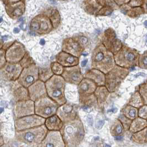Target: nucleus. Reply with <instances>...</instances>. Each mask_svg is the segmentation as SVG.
<instances>
[{"mask_svg": "<svg viewBox=\"0 0 147 147\" xmlns=\"http://www.w3.org/2000/svg\"><path fill=\"white\" fill-rule=\"evenodd\" d=\"M146 76V74L144 73H140L137 74L135 77H137V76Z\"/></svg>", "mask_w": 147, "mask_h": 147, "instance_id": "obj_52", "label": "nucleus"}, {"mask_svg": "<svg viewBox=\"0 0 147 147\" xmlns=\"http://www.w3.org/2000/svg\"><path fill=\"white\" fill-rule=\"evenodd\" d=\"M41 13H43L49 18L51 22H52L54 30H57L59 28L61 24V16L59 11L56 8H45Z\"/></svg>", "mask_w": 147, "mask_h": 147, "instance_id": "obj_24", "label": "nucleus"}, {"mask_svg": "<svg viewBox=\"0 0 147 147\" xmlns=\"http://www.w3.org/2000/svg\"><path fill=\"white\" fill-rule=\"evenodd\" d=\"M62 51L69 54L75 57L79 58L85 50L74 39L67 38L62 43Z\"/></svg>", "mask_w": 147, "mask_h": 147, "instance_id": "obj_18", "label": "nucleus"}, {"mask_svg": "<svg viewBox=\"0 0 147 147\" xmlns=\"http://www.w3.org/2000/svg\"><path fill=\"white\" fill-rule=\"evenodd\" d=\"M118 119L122 123V125H123V127H124V129H125V132L129 131L132 121H131V120L129 119L128 118L125 117V116H124L122 114H121L119 115V116L118 117Z\"/></svg>", "mask_w": 147, "mask_h": 147, "instance_id": "obj_41", "label": "nucleus"}, {"mask_svg": "<svg viewBox=\"0 0 147 147\" xmlns=\"http://www.w3.org/2000/svg\"><path fill=\"white\" fill-rule=\"evenodd\" d=\"M60 132L65 147H78L85 138L84 126L79 116L73 121L64 123Z\"/></svg>", "mask_w": 147, "mask_h": 147, "instance_id": "obj_1", "label": "nucleus"}, {"mask_svg": "<svg viewBox=\"0 0 147 147\" xmlns=\"http://www.w3.org/2000/svg\"><path fill=\"white\" fill-rule=\"evenodd\" d=\"M24 147V146H21V147Z\"/></svg>", "mask_w": 147, "mask_h": 147, "instance_id": "obj_59", "label": "nucleus"}, {"mask_svg": "<svg viewBox=\"0 0 147 147\" xmlns=\"http://www.w3.org/2000/svg\"><path fill=\"white\" fill-rule=\"evenodd\" d=\"M103 6L100 3L99 0H88L82 1V7L88 15L95 16Z\"/></svg>", "mask_w": 147, "mask_h": 147, "instance_id": "obj_25", "label": "nucleus"}, {"mask_svg": "<svg viewBox=\"0 0 147 147\" xmlns=\"http://www.w3.org/2000/svg\"><path fill=\"white\" fill-rule=\"evenodd\" d=\"M129 74V69L115 65L108 73L105 74V86L110 93L116 92Z\"/></svg>", "mask_w": 147, "mask_h": 147, "instance_id": "obj_6", "label": "nucleus"}, {"mask_svg": "<svg viewBox=\"0 0 147 147\" xmlns=\"http://www.w3.org/2000/svg\"><path fill=\"white\" fill-rule=\"evenodd\" d=\"M5 5L7 15L11 19L16 20L22 17L26 12V4L24 0L2 1Z\"/></svg>", "mask_w": 147, "mask_h": 147, "instance_id": "obj_12", "label": "nucleus"}, {"mask_svg": "<svg viewBox=\"0 0 147 147\" xmlns=\"http://www.w3.org/2000/svg\"><path fill=\"white\" fill-rule=\"evenodd\" d=\"M98 86L93 81L85 78L78 85L79 102L82 106H86L91 100Z\"/></svg>", "mask_w": 147, "mask_h": 147, "instance_id": "obj_9", "label": "nucleus"}, {"mask_svg": "<svg viewBox=\"0 0 147 147\" xmlns=\"http://www.w3.org/2000/svg\"><path fill=\"white\" fill-rule=\"evenodd\" d=\"M30 100L35 102L38 99L47 95L45 83L38 80L28 88Z\"/></svg>", "mask_w": 147, "mask_h": 147, "instance_id": "obj_21", "label": "nucleus"}, {"mask_svg": "<svg viewBox=\"0 0 147 147\" xmlns=\"http://www.w3.org/2000/svg\"><path fill=\"white\" fill-rule=\"evenodd\" d=\"M13 96L16 102L30 100L28 88L20 86L13 91Z\"/></svg>", "mask_w": 147, "mask_h": 147, "instance_id": "obj_32", "label": "nucleus"}, {"mask_svg": "<svg viewBox=\"0 0 147 147\" xmlns=\"http://www.w3.org/2000/svg\"><path fill=\"white\" fill-rule=\"evenodd\" d=\"M7 63L6 59V50L4 49H0V70H1Z\"/></svg>", "mask_w": 147, "mask_h": 147, "instance_id": "obj_43", "label": "nucleus"}, {"mask_svg": "<svg viewBox=\"0 0 147 147\" xmlns=\"http://www.w3.org/2000/svg\"><path fill=\"white\" fill-rule=\"evenodd\" d=\"M3 45H4V43L3 40L1 39V38H0V49H2L3 48Z\"/></svg>", "mask_w": 147, "mask_h": 147, "instance_id": "obj_51", "label": "nucleus"}, {"mask_svg": "<svg viewBox=\"0 0 147 147\" xmlns=\"http://www.w3.org/2000/svg\"><path fill=\"white\" fill-rule=\"evenodd\" d=\"M55 59L56 61L64 67L77 66L79 64V58L63 51L57 54Z\"/></svg>", "mask_w": 147, "mask_h": 147, "instance_id": "obj_22", "label": "nucleus"}, {"mask_svg": "<svg viewBox=\"0 0 147 147\" xmlns=\"http://www.w3.org/2000/svg\"><path fill=\"white\" fill-rule=\"evenodd\" d=\"M118 8L114 1H106L105 5L101 8L96 16H107L110 15L115 9Z\"/></svg>", "mask_w": 147, "mask_h": 147, "instance_id": "obj_31", "label": "nucleus"}, {"mask_svg": "<svg viewBox=\"0 0 147 147\" xmlns=\"http://www.w3.org/2000/svg\"><path fill=\"white\" fill-rule=\"evenodd\" d=\"M144 25L146 27V28H147V21H146L145 22H144Z\"/></svg>", "mask_w": 147, "mask_h": 147, "instance_id": "obj_56", "label": "nucleus"}, {"mask_svg": "<svg viewBox=\"0 0 147 147\" xmlns=\"http://www.w3.org/2000/svg\"><path fill=\"white\" fill-rule=\"evenodd\" d=\"M30 29V32L39 36L48 34L54 30L49 18L42 13L37 15L31 20Z\"/></svg>", "mask_w": 147, "mask_h": 147, "instance_id": "obj_8", "label": "nucleus"}, {"mask_svg": "<svg viewBox=\"0 0 147 147\" xmlns=\"http://www.w3.org/2000/svg\"><path fill=\"white\" fill-rule=\"evenodd\" d=\"M101 40L106 49L113 55L117 53L123 46L122 42L117 38L115 31L111 28L104 32Z\"/></svg>", "mask_w": 147, "mask_h": 147, "instance_id": "obj_11", "label": "nucleus"}, {"mask_svg": "<svg viewBox=\"0 0 147 147\" xmlns=\"http://www.w3.org/2000/svg\"><path fill=\"white\" fill-rule=\"evenodd\" d=\"M120 8L122 13L131 18H137L140 15L144 14V11L142 7H131L127 4Z\"/></svg>", "mask_w": 147, "mask_h": 147, "instance_id": "obj_29", "label": "nucleus"}, {"mask_svg": "<svg viewBox=\"0 0 147 147\" xmlns=\"http://www.w3.org/2000/svg\"><path fill=\"white\" fill-rule=\"evenodd\" d=\"M1 123H0V134H1Z\"/></svg>", "mask_w": 147, "mask_h": 147, "instance_id": "obj_58", "label": "nucleus"}, {"mask_svg": "<svg viewBox=\"0 0 147 147\" xmlns=\"http://www.w3.org/2000/svg\"><path fill=\"white\" fill-rule=\"evenodd\" d=\"M39 67L36 64L23 69L21 74L17 80L18 84L28 88L33 84L39 80Z\"/></svg>", "mask_w": 147, "mask_h": 147, "instance_id": "obj_14", "label": "nucleus"}, {"mask_svg": "<svg viewBox=\"0 0 147 147\" xmlns=\"http://www.w3.org/2000/svg\"><path fill=\"white\" fill-rule=\"evenodd\" d=\"M35 114L34 102L25 100L16 102L14 109V115L16 119Z\"/></svg>", "mask_w": 147, "mask_h": 147, "instance_id": "obj_16", "label": "nucleus"}, {"mask_svg": "<svg viewBox=\"0 0 147 147\" xmlns=\"http://www.w3.org/2000/svg\"><path fill=\"white\" fill-rule=\"evenodd\" d=\"M110 94V92L105 86H98L97 88L94 92V95L97 100V106L100 109H102L103 107V105L106 102Z\"/></svg>", "mask_w": 147, "mask_h": 147, "instance_id": "obj_27", "label": "nucleus"}, {"mask_svg": "<svg viewBox=\"0 0 147 147\" xmlns=\"http://www.w3.org/2000/svg\"></svg>", "mask_w": 147, "mask_h": 147, "instance_id": "obj_62", "label": "nucleus"}, {"mask_svg": "<svg viewBox=\"0 0 147 147\" xmlns=\"http://www.w3.org/2000/svg\"><path fill=\"white\" fill-rule=\"evenodd\" d=\"M20 64L22 66L23 69L28 67L29 66L35 65L36 63L34 61V60L31 57L30 55V53L28 52H27L25 54L24 57L23 58V59L20 61Z\"/></svg>", "mask_w": 147, "mask_h": 147, "instance_id": "obj_38", "label": "nucleus"}, {"mask_svg": "<svg viewBox=\"0 0 147 147\" xmlns=\"http://www.w3.org/2000/svg\"><path fill=\"white\" fill-rule=\"evenodd\" d=\"M39 80L46 82L54 75L50 67H39Z\"/></svg>", "mask_w": 147, "mask_h": 147, "instance_id": "obj_36", "label": "nucleus"}, {"mask_svg": "<svg viewBox=\"0 0 147 147\" xmlns=\"http://www.w3.org/2000/svg\"><path fill=\"white\" fill-rule=\"evenodd\" d=\"M84 49H86L90 45V40L83 33L75 34L72 37Z\"/></svg>", "mask_w": 147, "mask_h": 147, "instance_id": "obj_37", "label": "nucleus"}, {"mask_svg": "<svg viewBox=\"0 0 147 147\" xmlns=\"http://www.w3.org/2000/svg\"><path fill=\"white\" fill-rule=\"evenodd\" d=\"M23 70V67L20 63L12 64L7 63L1 70L4 78L8 81H17Z\"/></svg>", "mask_w": 147, "mask_h": 147, "instance_id": "obj_20", "label": "nucleus"}, {"mask_svg": "<svg viewBox=\"0 0 147 147\" xmlns=\"http://www.w3.org/2000/svg\"><path fill=\"white\" fill-rule=\"evenodd\" d=\"M140 56L138 51L123 45L122 48L114 54V59L116 65L129 69L135 66H138Z\"/></svg>", "mask_w": 147, "mask_h": 147, "instance_id": "obj_5", "label": "nucleus"}, {"mask_svg": "<svg viewBox=\"0 0 147 147\" xmlns=\"http://www.w3.org/2000/svg\"><path fill=\"white\" fill-rule=\"evenodd\" d=\"M128 105L138 109H139L140 107L144 105L143 100L142 96L140 95L138 91H136L131 96L129 100Z\"/></svg>", "mask_w": 147, "mask_h": 147, "instance_id": "obj_35", "label": "nucleus"}, {"mask_svg": "<svg viewBox=\"0 0 147 147\" xmlns=\"http://www.w3.org/2000/svg\"><path fill=\"white\" fill-rule=\"evenodd\" d=\"M47 95L60 106L67 103L65 90L66 82L61 76L54 75L45 82Z\"/></svg>", "mask_w": 147, "mask_h": 147, "instance_id": "obj_3", "label": "nucleus"}, {"mask_svg": "<svg viewBox=\"0 0 147 147\" xmlns=\"http://www.w3.org/2000/svg\"><path fill=\"white\" fill-rule=\"evenodd\" d=\"M2 21H3V19H2V17H0V23H1Z\"/></svg>", "mask_w": 147, "mask_h": 147, "instance_id": "obj_57", "label": "nucleus"}, {"mask_svg": "<svg viewBox=\"0 0 147 147\" xmlns=\"http://www.w3.org/2000/svg\"><path fill=\"white\" fill-rule=\"evenodd\" d=\"M40 44H41L42 45H44L45 43V41L43 39H41L40 40Z\"/></svg>", "mask_w": 147, "mask_h": 147, "instance_id": "obj_53", "label": "nucleus"}, {"mask_svg": "<svg viewBox=\"0 0 147 147\" xmlns=\"http://www.w3.org/2000/svg\"><path fill=\"white\" fill-rule=\"evenodd\" d=\"M131 140L133 143L140 145L147 144V127L138 132L133 133Z\"/></svg>", "mask_w": 147, "mask_h": 147, "instance_id": "obj_34", "label": "nucleus"}, {"mask_svg": "<svg viewBox=\"0 0 147 147\" xmlns=\"http://www.w3.org/2000/svg\"><path fill=\"white\" fill-rule=\"evenodd\" d=\"M38 147H65V145L60 131H48Z\"/></svg>", "mask_w": 147, "mask_h": 147, "instance_id": "obj_17", "label": "nucleus"}, {"mask_svg": "<svg viewBox=\"0 0 147 147\" xmlns=\"http://www.w3.org/2000/svg\"><path fill=\"white\" fill-rule=\"evenodd\" d=\"M79 65L64 67L62 78L66 83L78 85L84 79Z\"/></svg>", "mask_w": 147, "mask_h": 147, "instance_id": "obj_15", "label": "nucleus"}, {"mask_svg": "<svg viewBox=\"0 0 147 147\" xmlns=\"http://www.w3.org/2000/svg\"><path fill=\"white\" fill-rule=\"evenodd\" d=\"M27 52L23 44L15 40L6 50V61L9 63H20Z\"/></svg>", "mask_w": 147, "mask_h": 147, "instance_id": "obj_13", "label": "nucleus"}, {"mask_svg": "<svg viewBox=\"0 0 147 147\" xmlns=\"http://www.w3.org/2000/svg\"><path fill=\"white\" fill-rule=\"evenodd\" d=\"M45 119L34 114L23 117L17 118L15 120L16 131H22L45 124Z\"/></svg>", "mask_w": 147, "mask_h": 147, "instance_id": "obj_10", "label": "nucleus"}, {"mask_svg": "<svg viewBox=\"0 0 147 147\" xmlns=\"http://www.w3.org/2000/svg\"><path fill=\"white\" fill-rule=\"evenodd\" d=\"M35 114L47 119L57 114L59 105L48 95L38 99L34 102Z\"/></svg>", "mask_w": 147, "mask_h": 147, "instance_id": "obj_7", "label": "nucleus"}, {"mask_svg": "<svg viewBox=\"0 0 147 147\" xmlns=\"http://www.w3.org/2000/svg\"><path fill=\"white\" fill-rule=\"evenodd\" d=\"M144 0H129L127 5L131 7H142L143 4Z\"/></svg>", "mask_w": 147, "mask_h": 147, "instance_id": "obj_45", "label": "nucleus"}, {"mask_svg": "<svg viewBox=\"0 0 147 147\" xmlns=\"http://www.w3.org/2000/svg\"><path fill=\"white\" fill-rule=\"evenodd\" d=\"M84 76L85 78H87L94 81L97 86H105V74L100 70L91 69L86 71Z\"/></svg>", "mask_w": 147, "mask_h": 147, "instance_id": "obj_23", "label": "nucleus"}, {"mask_svg": "<svg viewBox=\"0 0 147 147\" xmlns=\"http://www.w3.org/2000/svg\"><path fill=\"white\" fill-rule=\"evenodd\" d=\"M121 114L123 115L129 119L133 121L138 117V109L129 105H126L121 110Z\"/></svg>", "mask_w": 147, "mask_h": 147, "instance_id": "obj_33", "label": "nucleus"}, {"mask_svg": "<svg viewBox=\"0 0 147 147\" xmlns=\"http://www.w3.org/2000/svg\"><path fill=\"white\" fill-rule=\"evenodd\" d=\"M142 7H143L144 11V13L147 14V0H144L143 4Z\"/></svg>", "mask_w": 147, "mask_h": 147, "instance_id": "obj_48", "label": "nucleus"}, {"mask_svg": "<svg viewBox=\"0 0 147 147\" xmlns=\"http://www.w3.org/2000/svg\"></svg>", "mask_w": 147, "mask_h": 147, "instance_id": "obj_61", "label": "nucleus"}, {"mask_svg": "<svg viewBox=\"0 0 147 147\" xmlns=\"http://www.w3.org/2000/svg\"><path fill=\"white\" fill-rule=\"evenodd\" d=\"M63 125V122L57 115L45 119L44 124L49 131H60Z\"/></svg>", "mask_w": 147, "mask_h": 147, "instance_id": "obj_26", "label": "nucleus"}, {"mask_svg": "<svg viewBox=\"0 0 147 147\" xmlns=\"http://www.w3.org/2000/svg\"><path fill=\"white\" fill-rule=\"evenodd\" d=\"M116 65L114 55L109 52L102 43L98 44L94 49L91 56V67L108 73Z\"/></svg>", "mask_w": 147, "mask_h": 147, "instance_id": "obj_2", "label": "nucleus"}, {"mask_svg": "<svg viewBox=\"0 0 147 147\" xmlns=\"http://www.w3.org/2000/svg\"><path fill=\"white\" fill-rule=\"evenodd\" d=\"M50 67L54 74V75L61 76L62 74L63 73L64 67L61 65L57 61H53L51 63Z\"/></svg>", "mask_w": 147, "mask_h": 147, "instance_id": "obj_39", "label": "nucleus"}, {"mask_svg": "<svg viewBox=\"0 0 147 147\" xmlns=\"http://www.w3.org/2000/svg\"><path fill=\"white\" fill-rule=\"evenodd\" d=\"M48 131L44 125L22 131H16L15 140L28 146L39 147Z\"/></svg>", "mask_w": 147, "mask_h": 147, "instance_id": "obj_4", "label": "nucleus"}, {"mask_svg": "<svg viewBox=\"0 0 147 147\" xmlns=\"http://www.w3.org/2000/svg\"><path fill=\"white\" fill-rule=\"evenodd\" d=\"M88 59H85L82 62H81V66L82 67H85V66L86 65L87 63H88Z\"/></svg>", "mask_w": 147, "mask_h": 147, "instance_id": "obj_50", "label": "nucleus"}, {"mask_svg": "<svg viewBox=\"0 0 147 147\" xmlns=\"http://www.w3.org/2000/svg\"><path fill=\"white\" fill-rule=\"evenodd\" d=\"M138 66L141 69H147V51L140 54Z\"/></svg>", "mask_w": 147, "mask_h": 147, "instance_id": "obj_42", "label": "nucleus"}, {"mask_svg": "<svg viewBox=\"0 0 147 147\" xmlns=\"http://www.w3.org/2000/svg\"><path fill=\"white\" fill-rule=\"evenodd\" d=\"M104 124H105V121H99L97 122V123L96 124V128L98 129H101L104 125Z\"/></svg>", "mask_w": 147, "mask_h": 147, "instance_id": "obj_47", "label": "nucleus"}, {"mask_svg": "<svg viewBox=\"0 0 147 147\" xmlns=\"http://www.w3.org/2000/svg\"><path fill=\"white\" fill-rule=\"evenodd\" d=\"M13 32H14L15 33H19V32H20V30H19L18 28H15L14 30H13Z\"/></svg>", "mask_w": 147, "mask_h": 147, "instance_id": "obj_54", "label": "nucleus"}, {"mask_svg": "<svg viewBox=\"0 0 147 147\" xmlns=\"http://www.w3.org/2000/svg\"><path fill=\"white\" fill-rule=\"evenodd\" d=\"M146 43H147V42H146Z\"/></svg>", "mask_w": 147, "mask_h": 147, "instance_id": "obj_60", "label": "nucleus"}, {"mask_svg": "<svg viewBox=\"0 0 147 147\" xmlns=\"http://www.w3.org/2000/svg\"><path fill=\"white\" fill-rule=\"evenodd\" d=\"M56 115L63 123L73 121L78 116V111L75 107L67 103L59 106Z\"/></svg>", "mask_w": 147, "mask_h": 147, "instance_id": "obj_19", "label": "nucleus"}, {"mask_svg": "<svg viewBox=\"0 0 147 147\" xmlns=\"http://www.w3.org/2000/svg\"><path fill=\"white\" fill-rule=\"evenodd\" d=\"M138 92L143 100L144 105H147V82L140 85Z\"/></svg>", "mask_w": 147, "mask_h": 147, "instance_id": "obj_40", "label": "nucleus"}, {"mask_svg": "<svg viewBox=\"0 0 147 147\" xmlns=\"http://www.w3.org/2000/svg\"><path fill=\"white\" fill-rule=\"evenodd\" d=\"M146 127H147V120L138 117L132 121L129 131L133 134L140 132Z\"/></svg>", "mask_w": 147, "mask_h": 147, "instance_id": "obj_30", "label": "nucleus"}, {"mask_svg": "<svg viewBox=\"0 0 147 147\" xmlns=\"http://www.w3.org/2000/svg\"><path fill=\"white\" fill-rule=\"evenodd\" d=\"M11 147L9 145V144L8 143H5L4 145H3L2 147Z\"/></svg>", "mask_w": 147, "mask_h": 147, "instance_id": "obj_55", "label": "nucleus"}, {"mask_svg": "<svg viewBox=\"0 0 147 147\" xmlns=\"http://www.w3.org/2000/svg\"><path fill=\"white\" fill-rule=\"evenodd\" d=\"M111 134L116 139L118 138H122L125 132L124 127L121 121L117 118L113 121L110 127Z\"/></svg>", "mask_w": 147, "mask_h": 147, "instance_id": "obj_28", "label": "nucleus"}, {"mask_svg": "<svg viewBox=\"0 0 147 147\" xmlns=\"http://www.w3.org/2000/svg\"><path fill=\"white\" fill-rule=\"evenodd\" d=\"M114 1L118 7H121L125 5L128 4V2H129V0H116Z\"/></svg>", "mask_w": 147, "mask_h": 147, "instance_id": "obj_46", "label": "nucleus"}, {"mask_svg": "<svg viewBox=\"0 0 147 147\" xmlns=\"http://www.w3.org/2000/svg\"><path fill=\"white\" fill-rule=\"evenodd\" d=\"M138 117L147 119V105H144L138 109Z\"/></svg>", "mask_w": 147, "mask_h": 147, "instance_id": "obj_44", "label": "nucleus"}, {"mask_svg": "<svg viewBox=\"0 0 147 147\" xmlns=\"http://www.w3.org/2000/svg\"><path fill=\"white\" fill-rule=\"evenodd\" d=\"M5 144V143L4 138H3V136L1 134H0V147H2Z\"/></svg>", "mask_w": 147, "mask_h": 147, "instance_id": "obj_49", "label": "nucleus"}]
</instances>
